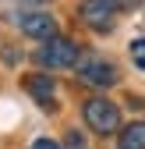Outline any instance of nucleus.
<instances>
[{
	"mask_svg": "<svg viewBox=\"0 0 145 149\" xmlns=\"http://www.w3.org/2000/svg\"><path fill=\"white\" fill-rule=\"evenodd\" d=\"M25 85H28V92H32L39 103H50V100H53V82L46 78V74H35V78H28Z\"/></svg>",
	"mask_w": 145,
	"mask_h": 149,
	"instance_id": "obj_7",
	"label": "nucleus"
},
{
	"mask_svg": "<svg viewBox=\"0 0 145 149\" xmlns=\"http://www.w3.org/2000/svg\"><path fill=\"white\" fill-rule=\"evenodd\" d=\"M81 82H88V85H113L117 82V68L110 61H85L81 64Z\"/></svg>",
	"mask_w": 145,
	"mask_h": 149,
	"instance_id": "obj_5",
	"label": "nucleus"
},
{
	"mask_svg": "<svg viewBox=\"0 0 145 149\" xmlns=\"http://www.w3.org/2000/svg\"><path fill=\"white\" fill-rule=\"evenodd\" d=\"M106 4H113V7H117V4H128V0H106Z\"/></svg>",
	"mask_w": 145,
	"mask_h": 149,
	"instance_id": "obj_10",
	"label": "nucleus"
},
{
	"mask_svg": "<svg viewBox=\"0 0 145 149\" xmlns=\"http://www.w3.org/2000/svg\"><path fill=\"white\" fill-rule=\"evenodd\" d=\"M32 149H60V146H57V142H50V139H35Z\"/></svg>",
	"mask_w": 145,
	"mask_h": 149,
	"instance_id": "obj_9",
	"label": "nucleus"
},
{
	"mask_svg": "<svg viewBox=\"0 0 145 149\" xmlns=\"http://www.w3.org/2000/svg\"><path fill=\"white\" fill-rule=\"evenodd\" d=\"M21 32L32 36V39H50V36H57V22L43 11H28V14H21Z\"/></svg>",
	"mask_w": 145,
	"mask_h": 149,
	"instance_id": "obj_4",
	"label": "nucleus"
},
{
	"mask_svg": "<svg viewBox=\"0 0 145 149\" xmlns=\"http://www.w3.org/2000/svg\"><path fill=\"white\" fill-rule=\"evenodd\" d=\"M81 22L88 29L106 32L113 25V4H106V0H85V4H81Z\"/></svg>",
	"mask_w": 145,
	"mask_h": 149,
	"instance_id": "obj_3",
	"label": "nucleus"
},
{
	"mask_svg": "<svg viewBox=\"0 0 145 149\" xmlns=\"http://www.w3.org/2000/svg\"><path fill=\"white\" fill-rule=\"evenodd\" d=\"M39 64L43 68H71V64H78V43L64 39V36H50L46 46L39 50Z\"/></svg>",
	"mask_w": 145,
	"mask_h": 149,
	"instance_id": "obj_2",
	"label": "nucleus"
},
{
	"mask_svg": "<svg viewBox=\"0 0 145 149\" xmlns=\"http://www.w3.org/2000/svg\"><path fill=\"white\" fill-rule=\"evenodd\" d=\"M120 149H145V121H135L120 132Z\"/></svg>",
	"mask_w": 145,
	"mask_h": 149,
	"instance_id": "obj_6",
	"label": "nucleus"
},
{
	"mask_svg": "<svg viewBox=\"0 0 145 149\" xmlns=\"http://www.w3.org/2000/svg\"><path fill=\"white\" fill-rule=\"evenodd\" d=\"M85 124L92 128V132H99V135H113L117 128H120V110L110 100L96 96V100L85 103Z\"/></svg>",
	"mask_w": 145,
	"mask_h": 149,
	"instance_id": "obj_1",
	"label": "nucleus"
},
{
	"mask_svg": "<svg viewBox=\"0 0 145 149\" xmlns=\"http://www.w3.org/2000/svg\"><path fill=\"white\" fill-rule=\"evenodd\" d=\"M131 57H135V64L145 71V39H135V43H131Z\"/></svg>",
	"mask_w": 145,
	"mask_h": 149,
	"instance_id": "obj_8",
	"label": "nucleus"
}]
</instances>
